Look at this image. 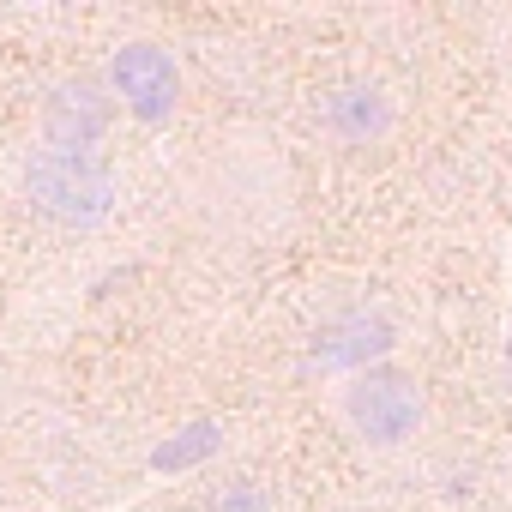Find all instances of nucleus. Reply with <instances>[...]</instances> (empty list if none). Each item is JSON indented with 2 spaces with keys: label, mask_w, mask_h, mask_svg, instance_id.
<instances>
[{
  "label": "nucleus",
  "mask_w": 512,
  "mask_h": 512,
  "mask_svg": "<svg viewBox=\"0 0 512 512\" xmlns=\"http://www.w3.org/2000/svg\"><path fill=\"white\" fill-rule=\"evenodd\" d=\"M115 91H121L145 121H163V115L175 109V97H181V73H175V61H169L157 43H127V49L115 55Z\"/></svg>",
  "instance_id": "7ed1b4c3"
},
{
  "label": "nucleus",
  "mask_w": 512,
  "mask_h": 512,
  "mask_svg": "<svg viewBox=\"0 0 512 512\" xmlns=\"http://www.w3.org/2000/svg\"><path fill=\"white\" fill-rule=\"evenodd\" d=\"M25 193L43 217L55 223H97L115 199V181L109 169L97 163V151H37L31 169H25Z\"/></svg>",
  "instance_id": "f03ea898"
},
{
  "label": "nucleus",
  "mask_w": 512,
  "mask_h": 512,
  "mask_svg": "<svg viewBox=\"0 0 512 512\" xmlns=\"http://www.w3.org/2000/svg\"><path fill=\"white\" fill-rule=\"evenodd\" d=\"M205 512H272V500H266L260 482H223V488L205 500Z\"/></svg>",
  "instance_id": "0eeeda50"
},
{
  "label": "nucleus",
  "mask_w": 512,
  "mask_h": 512,
  "mask_svg": "<svg viewBox=\"0 0 512 512\" xmlns=\"http://www.w3.org/2000/svg\"><path fill=\"white\" fill-rule=\"evenodd\" d=\"M320 127L344 145H374L392 127V97L380 85H332L320 97Z\"/></svg>",
  "instance_id": "39448f33"
},
{
  "label": "nucleus",
  "mask_w": 512,
  "mask_h": 512,
  "mask_svg": "<svg viewBox=\"0 0 512 512\" xmlns=\"http://www.w3.org/2000/svg\"><path fill=\"white\" fill-rule=\"evenodd\" d=\"M392 344V326L380 320V314H368V308H350V314H338V320H326L320 326V338H314V362L320 368H368V356H380Z\"/></svg>",
  "instance_id": "423d86ee"
},
{
  "label": "nucleus",
  "mask_w": 512,
  "mask_h": 512,
  "mask_svg": "<svg viewBox=\"0 0 512 512\" xmlns=\"http://www.w3.org/2000/svg\"><path fill=\"white\" fill-rule=\"evenodd\" d=\"M109 115H115V109H109L103 85L73 79V85H61V91L49 97V109H43V133H49L55 151H91V145L103 139Z\"/></svg>",
  "instance_id": "20e7f679"
},
{
  "label": "nucleus",
  "mask_w": 512,
  "mask_h": 512,
  "mask_svg": "<svg viewBox=\"0 0 512 512\" xmlns=\"http://www.w3.org/2000/svg\"><path fill=\"white\" fill-rule=\"evenodd\" d=\"M338 416H344V428H350L356 440H368V446H404V440L422 428L428 398H422V386H416L410 374H398V368H362V374H350V386L338 392Z\"/></svg>",
  "instance_id": "f257e3e1"
}]
</instances>
